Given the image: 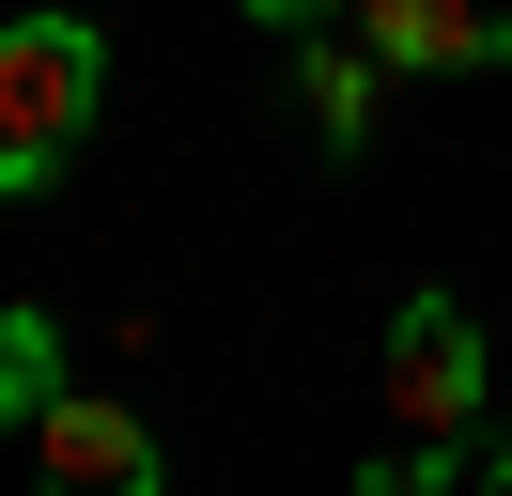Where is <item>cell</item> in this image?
<instances>
[{"mask_svg": "<svg viewBox=\"0 0 512 496\" xmlns=\"http://www.w3.org/2000/svg\"><path fill=\"white\" fill-rule=\"evenodd\" d=\"M94 93H109L94 16H63V0H16L0 16V202L63 186V155L94 140Z\"/></svg>", "mask_w": 512, "mask_h": 496, "instance_id": "6da1fadb", "label": "cell"}, {"mask_svg": "<svg viewBox=\"0 0 512 496\" xmlns=\"http://www.w3.org/2000/svg\"><path fill=\"white\" fill-rule=\"evenodd\" d=\"M481 326H466V295H404L388 310V419L404 434H481Z\"/></svg>", "mask_w": 512, "mask_h": 496, "instance_id": "7a4b0ae2", "label": "cell"}, {"mask_svg": "<svg viewBox=\"0 0 512 496\" xmlns=\"http://www.w3.org/2000/svg\"><path fill=\"white\" fill-rule=\"evenodd\" d=\"M32 465H47V481H78V496H156V481H171L156 419L109 403V388H47V403H32Z\"/></svg>", "mask_w": 512, "mask_h": 496, "instance_id": "3957f363", "label": "cell"}, {"mask_svg": "<svg viewBox=\"0 0 512 496\" xmlns=\"http://www.w3.org/2000/svg\"><path fill=\"white\" fill-rule=\"evenodd\" d=\"M357 47L388 78H481L512 62V0H357Z\"/></svg>", "mask_w": 512, "mask_h": 496, "instance_id": "277c9868", "label": "cell"}, {"mask_svg": "<svg viewBox=\"0 0 512 496\" xmlns=\"http://www.w3.org/2000/svg\"><path fill=\"white\" fill-rule=\"evenodd\" d=\"M373 93H388V62L357 47V16L295 31V124H311V155H373Z\"/></svg>", "mask_w": 512, "mask_h": 496, "instance_id": "5b68a950", "label": "cell"}, {"mask_svg": "<svg viewBox=\"0 0 512 496\" xmlns=\"http://www.w3.org/2000/svg\"><path fill=\"white\" fill-rule=\"evenodd\" d=\"M47 372H63V341H47V310H0V419H16V434H32Z\"/></svg>", "mask_w": 512, "mask_h": 496, "instance_id": "8992f818", "label": "cell"}, {"mask_svg": "<svg viewBox=\"0 0 512 496\" xmlns=\"http://www.w3.org/2000/svg\"><path fill=\"white\" fill-rule=\"evenodd\" d=\"M249 16H264V31H280V47H295V31H342V16H357V0H249Z\"/></svg>", "mask_w": 512, "mask_h": 496, "instance_id": "52a82bcc", "label": "cell"}]
</instances>
